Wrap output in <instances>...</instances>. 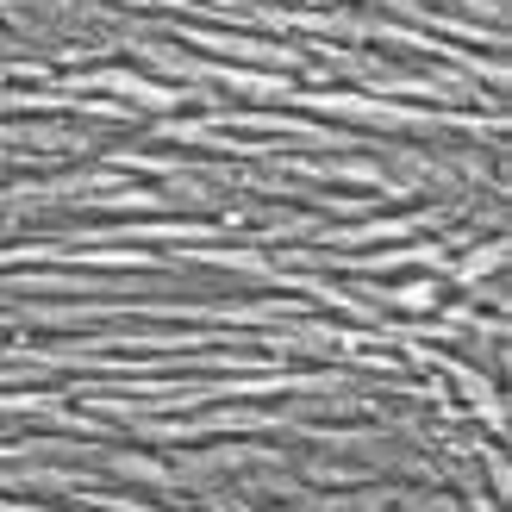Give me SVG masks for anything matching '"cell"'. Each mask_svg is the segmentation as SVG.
<instances>
[{"label":"cell","mask_w":512,"mask_h":512,"mask_svg":"<svg viewBox=\"0 0 512 512\" xmlns=\"http://www.w3.org/2000/svg\"><path fill=\"white\" fill-rule=\"evenodd\" d=\"M0 512H13V506H0Z\"/></svg>","instance_id":"3"},{"label":"cell","mask_w":512,"mask_h":512,"mask_svg":"<svg viewBox=\"0 0 512 512\" xmlns=\"http://www.w3.org/2000/svg\"><path fill=\"white\" fill-rule=\"evenodd\" d=\"M113 469H119L125 481H132V475H138V481H175V475H169L163 463H150V456H119V463H113Z\"/></svg>","instance_id":"2"},{"label":"cell","mask_w":512,"mask_h":512,"mask_svg":"<svg viewBox=\"0 0 512 512\" xmlns=\"http://www.w3.org/2000/svg\"><path fill=\"white\" fill-rule=\"evenodd\" d=\"M388 300L400 306V313H431V306L444 300V281H413V288H394Z\"/></svg>","instance_id":"1"}]
</instances>
